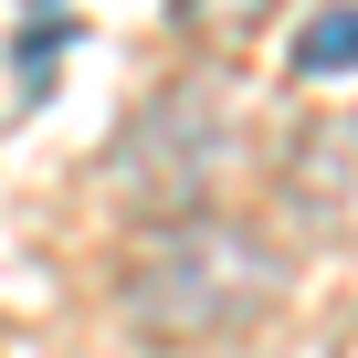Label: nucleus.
<instances>
[{
    "label": "nucleus",
    "mask_w": 358,
    "mask_h": 358,
    "mask_svg": "<svg viewBox=\"0 0 358 358\" xmlns=\"http://www.w3.org/2000/svg\"><path fill=\"white\" fill-rule=\"evenodd\" d=\"M169 11H179V32H201V43H253L285 0H169Z\"/></svg>",
    "instance_id": "5"
},
{
    "label": "nucleus",
    "mask_w": 358,
    "mask_h": 358,
    "mask_svg": "<svg viewBox=\"0 0 358 358\" xmlns=\"http://www.w3.org/2000/svg\"><path fill=\"white\" fill-rule=\"evenodd\" d=\"M74 32H85V22H74V11H43V22H32V32H22V64H53V53H64V43H74Z\"/></svg>",
    "instance_id": "6"
},
{
    "label": "nucleus",
    "mask_w": 358,
    "mask_h": 358,
    "mask_svg": "<svg viewBox=\"0 0 358 358\" xmlns=\"http://www.w3.org/2000/svg\"><path fill=\"white\" fill-rule=\"evenodd\" d=\"M285 201L306 232L358 243V116H306L285 148Z\"/></svg>",
    "instance_id": "3"
},
{
    "label": "nucleus",
    "mask_w": 358,
    "mask_h": 358,
    "mask_svg": "<svg viewBox=\"0 0 358 358\" xmlns=\"http://www.w3.org/2000/svg\"><path fill=\"white\" fill-rule=\"evenodd\" d=\"M358 64V0H337V11H316L306 32H295V74L306 85H327V74H348Z\"/></svg>",
    "instance_id": "4"
},
{
    "label": "nucleus",
    "mask_w": 358,
    "mask_h": 358,
    "mask_svg": "<svg viewBox=\"0 0 358 358\" xmlns=\"http://www.w3.org/2000/svg\"><path fill=\"white\" fill-rule=\"evenodd\" d=\"M285 285H295V264H285L274 232L222 222V211H190V222H158L148 232V253L127 264L116 306H127V327L148 348H232V337H253L285 306Z\"/></svg>",
    "instance_id": "1"
},
{
    "label": "nucleus",
    "mask_w": 358,
    "mask_h": 358,
    "mask_svg": "<svg viewBox=\"0 0 358 358\" xmlns=\"http://www.w3.org/2000/svg\"><path fill=\"white\" fill-rule=\"evenodd\" d=\"M243 158H253L243 95H232L222 74H179V85H158V95L116 127L106 179H116V211L158 232V222L222 211V190L243 179Z\"/></svg>",
    "instance_id": "2"
}]
</instances>
